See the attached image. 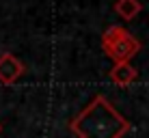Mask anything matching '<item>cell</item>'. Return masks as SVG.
Masks as SVG:
<instances>
[{
	"instance_id": "cell-3",
	"label": "cell",
	"mask_w": 149,
	"mask_h": 138,
	"mask_svg": "<svg viewBox=\"0 0 149 138\" xmlns=\"http://www.w3.org/2000/svg\"><path fill=\"white\" fill-rule=\"evenodd\" d=\"M24 74H26V67H24V63L17 56H13L11 52L0 54V84L11 86V84L17 82Z\"/></svg>"
},
{
	"instance_id": "cell-4",
	"label": "cell",
	"mask_w": 149,
	"mask_h": 138,
	"mask_svg": "<svg viewBox=\"0 0 149 138\" xmlns=\"http://www.w3.org/2000/svg\"><path fill=\"white\" fill-rule=\"evenodd\" d=\"M136 78H138V69L132 67V63H115L110 69V80L121 89L136 82Z\"/></svg>"
},
{
	"instance_id": "cell-2",
	"label": "cell",
	"mask_w": 149,
	"mask_h": 138,
	"mask_svg": "<svg viewBox=\"0 0 149 138\" xmlns=\"http://www.w3.org/2000/svg\"><path fill=\"white\" fill-rule=\"evenodd\" d=\"M102 50L115 63H130L141 52V41L132 37L123 26H110L102 35Z\"/></svg>"
},
{
	"instance_id": "cell-6",
	"label": "cell",
	"mask_w": 149,
	"mask_h": 138,
	"mask_svg": "<svg viewBox=\"0 0 149 138\" xmlns=\"http://www.w3.org/2000/svg\"><path fill=\"white\" fill-rule=\"evenodd\" d=\"M0 132H2V123H0Z\"/></svg>"
},
{
	"instance_id": "cell-5",
	"label": "cell",
	"mask_w": 149,
	"mask_h": 138,
	"mask_svg": "<svg viewBox=\"0 0 149 138\" xmlns=\"http://www.w3.org/2000/svg\"><path fill=\"white\" fill-rule=\"evenodd\" d=\"M115 11L121 15L123 19H134L138 13L143 11V4H141V0H117L115 2Z\"/></svg>"
},
{
	"instance_id": "cell-1",
	"label": "cell",
	"mask_w": 149,
	"mask_h": 138,
	"mask_svg": "<svg viewBox=\"0 0 149 138\" xmlns=\"http://www.w3.org/2000/svg\"><path fill=\"white\" fill-rule=\"evenodd\" d=\"M69 132L78 138H123L130 132V121L106 99V95H95L84 110L69 121Z\"/></svg>"
}]
</instances>
